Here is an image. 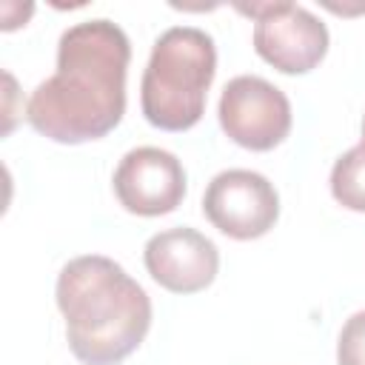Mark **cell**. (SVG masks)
Masks as SVG:
<instances>
[{
    "label": "cell",
    "instance_id": "cell-6",
    "mask_svg": "<svg viewBox=\"0 0 365 365\" xmlns=\"http://www.w3.org/2000/svg\"><path fill=\"white\" fill-rule=\"evenodd\" d=\"M202 214L231 240H257L268 234L279 217V197L268 177L248 168L220 171L205 194Z\"/></svg>",
    "mask_w": 365,
    "mask_h": 365
},
{
    "label": "cell",
    "instance_id": "cell-5",
    "mask_svg": "<svg viewBox=\"0 0 365 365\" xmlns=\"http://www.w3.org/2000/svg\"><path fill=\"white\" fill-rule=\"evenodd\" d=\"M217 114L222 131L248 151H271L291 131L288 97L254 74H240L225 83Z\"/></svg>",
    "mask_w": 365,
    "mask_h": 365
},
{
    "label": "cell",
    "instance_id": "cell-9",
    "mask_svg": "<svg viewBox=\"0 0 365 365\" xmlns=\"http://www.w3.org/2000/svg\"><path fill=\"white\" fill-rule=\"evenodd\" d=\"M331 194L348 211H365V145L348 148L331 168Z\"/></svg>",
    "mask_w": 365,
    "mask_h": 365
},
{
    "label": "cell",
    "instance_id": "cell-7",
    "mask_svg": "<svg viewBox=\"0 0 365 365\" xmlns=\"http://www.w3.org/2000/svg\"><path fill=\"white\" fill-rule=\"evenodd\" d=\"M114 194L120 205L131 214H171L185 197V168L165 148H131L114 171Z\"/></svg>",
    "mask_w": 365,
    "mask_h": 365
},
{
    "label": "cell",
    "instance_id": "cell-1",
    "mask_svg": "<svg viewBox=\"0 0 365 365\" xmlns=\"http://www.w3.org/2000/svg\"><path fill=\"white\" fill-rule=\"evenodd\" d=\"M128 60L131 43L117 23L97 17L68 26L57 43V71L31 91L26 120L63 145L106 137L125 114Z\"/></svg>",
    "mask_w": 365,
    "mask_h": 365
},
{
    "label": "cell",
    "instance_id": "cell-3",
    "mask_svg": "<svg viewBox=\"0 0 365 365\" xmlns=\"http://www.w3.org/2000/svg\"><path fill=\"white\" fill-rule=\"evenodd\" d=\"M214 74L217 46L208 31L197 26L165 29L154 40L140 83L145 120L163 131H188L202 120Z\"/></svg>",
    "mask_w": 365,
    "mask_h": 365
},
{
    "label": "cell",
    "instance_id": "cell-2",
    "mask_svg": "<svg viewBox=\"0 0 365 365\" xmlns=\"http://www.w3.org/2000/svg\"><path fill=\"white\" fill-rule=\"evenodd\" d=\"M57 308L71 354L83 365H117L140 348L151 328V299L108 257H74L57 274Z\"/></svg>",
    "mask_w": 365,
    "mask_h": 365
},
{
    "label": "cell",
    "instance_id": "cell-8",
    "mask_svg": "<svg viewBox=\"0 0 365 365\" xmlns=\"http://www.w3.org/2000/svg\"><path fill=\"white\" fill-rule=\"evenodd\" d=\"M143 259L151 279L171 294H197L208 288L220 268L217 245L185 225L154 234L145 242Z\"/></svg>",
    "mask_w": 365,
    "mask_h": 365
},
{
    "label": "cell",
    "instance_id": "cell-10",
    "mask_svg": "<svg viewBox=\"0 0 365 365\" xmlns=\"http://www.w3.org/2000/svg\"><path fill=\"white\" fill-rule=\"evenodd\" d=\"M336 365H365V311L345 319L336 339Z\"/></svg>",
    "mask_w": 365,
    "mask_h": 365
},
{
    "label": "cell",
    "instance_id": "cell-11",
    "mask_svg": "<svg viewBox=\"0 0 365 365\" xmlns=\"http://www.w3.org/2000/svg\"><path fill=\"white\" fill-rule=\"evenodd\" d=\"M362 145H365V120H362Z\"/></svg>",
    "mask_w": 365,
    "mask_h": 365
},
{
    "label": "cell",
    "instance_id": "cell-4",
    "mask_svg": "<svg viewBox=\"0 0 365 365\" xmlns=\"http://www.w3.org/2000/svg\"><path fill=\"white\" fill-rule=\"evenodd\" d=\"M242 14L254 17V51L282 74H305L317 68L328 51V29L305 6L274 3H240Z\"/></svg>",
    "mask_w": 365,
    "mask_h": 365
}]
</instances>
